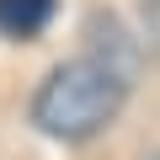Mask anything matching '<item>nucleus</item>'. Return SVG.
I'll return each instance as SVG.
<instances>
[{
  "label": "nucleus",
  "mask_w": 160,
  "mask_h": 160,
  "mask_svg": "<svg viewBox=\"0 0 160 160\" xmlns=\"http://www.w3.org/2000/svg\"><path fill=\"white\" fill-rule=\"evenodd\" d=\"M123 102H128V80L86 53V59L48 69V80L32 96V123H38V133H48L59 144H86L118 123Z\"/></svg>",
  "instance_id": "nucleus-1"
},
{
  "label": "nucleus",
  "mask_w": 160,
  "mask_h": 160,
  "mask_svg": "<svg viewBox=\"0 0 160 160\" xmlns=\"http://www.w3.org/2000/svg\"><path fill=\"white\" fill-rule=\"evenodd\" d=\"M91 59H102L107 69H118L128 86H133V69H139V48L128 43V32H123V22L118 16H91Z\"/></svg>",
  "instance_id": "nucleus-2"
},
{
  "label": "nucleus",
  "mask_w": 160,
  "mask_h": 160,
  "mask_svg": "<svg viewBox=\"0 0 160 160\" xmlns=\"http://www.w3.org/2000/svg\"><path fill=\"white\" fill-rule=\"evenodd\" d=\"M59 11V0H0V38L11 43H32Z\"/></svg>",
  "instance_id": "nucleus-3"
},
{
  "label": "nucleus",
  "mask_w": 160,
  "mask_h": 160,
  "mask_svg": "<svg viewBox=\"0 0 160 160\" xmlns=\"http://www.w3.org/2000/svg\"><path fill=\"white\" fill-rule=\"evenodd\" d=\"M139 27H144L149 48H160V0H139Z\"/></svg>",
  "instance_id": "nucleus-4"
},
{
  "label": "nucleus",
  "mask_w": 160,
  "mask_h": 160,
  "mask_svg": "<svg viewBox=\"0 0 160 160\" xmlns=\"http://www.w3.org/2000/svg\"><path fill=\"white\" fill-rule=\"evenodd\" d=\"M149 160H160V155H149Z\"/></svg>",
  "instance_id": "nucleus-5"
}]
</instances>
